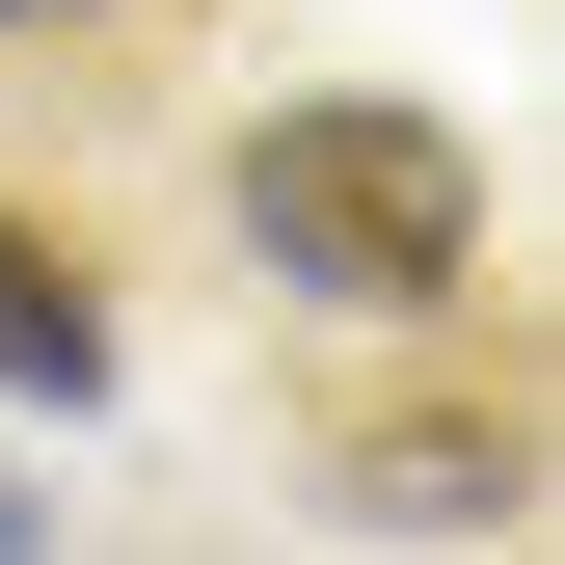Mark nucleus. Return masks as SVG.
Returning a JSON list of instances; mask_svg holds the SVG:
<instances>
[{"label":"nucleus","mask_w":565,"mask_h":565,"mask_svg":"<svg viewBox=\"0 0 565 565\" xmlns=\"http://www.w3.org/2000/svg\"><path fill=\"white\" fill-rule=\"evenodd\" d=\"M243 243L297 269V297H458L484 189H458V135H404V108H269L243 135Z\"/></svg>","instance_id":"nucleus-1"},{"label":"nucleus","mask_w":565,"mask_h":565,"mask_svg":"<svg viewBox=\"0 0 565 565\" xmlns=\"http://www.w3.org/2000/svg\"><path fill=\"white\" fill-rule=\"evenodd\" d=\"M0 377H28V404H82V377H108V297H82L28 216H0Z\"/></svg>","instance_id":"nucleus-2"}]
</instances>
